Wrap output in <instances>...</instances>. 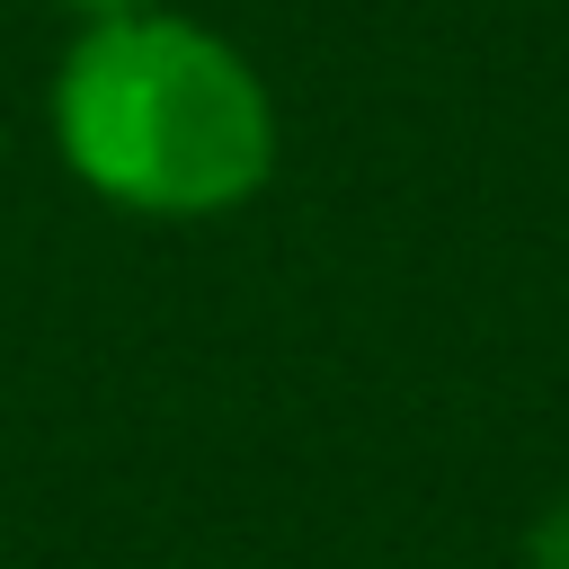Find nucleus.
<instances>
[{
  "mask_svg": "<svg viewBox=\"0 0 569 569\" xmlns=\"http://www.w3.org/2000/svg\"><path fill=\"white\" fill-rule=\"evenodd\" d=\"M62 169L151 222L240 213L276 178V98L258 62L187 9L89 18L44 89Z\"/></svg>",
  "mask_w": 569,
  "mask_h": 569,
  "instance_id": "1",
  "label": "nucleus"
},
{
  "mask_svg": "<svg viewBox=\"0 0 569 569\" xmlns=\"http://www.w3.org/2000/svg\"><path fill=\"white\" fill-rule=\"evenodd\" d=\"M525 569H569V498H551L533 516V542H525Z\"/></svg>",
  "mask_w": 569,
  "mask_h": 569,
  "instance_id": "2",
  "label": "nucleus"
},
{
  "mask_svg": "<svg viewBox=\"0 0 569 569\" xmlns=\"http://www.w3.org/2000/svg\"><path fill=\"white\" fill-rule=\"evenodd\" d=\"M62 9L89 27V18H133V9H169V0H62Z\"/></svg>",
  "mask_w": 569,
  "mask_h": 569,
  "instance_id": "3",
  "label": "nucleus"
}]
</instances>
